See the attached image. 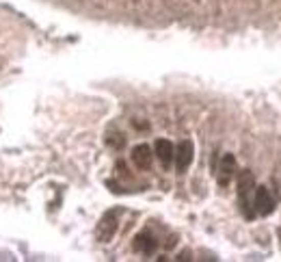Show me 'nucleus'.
I'll use <instances>...</instances> for the list:
<instances>
[{"instance_id":"nucleus-4","label":"nucleus","mask_w":281,"mask_h":262,"mask_svg":"<svg viewBox=\"0 0 281 262\" xmlns=\"http://www.w3.org/2000/svg\"><path fill=\"white\" fill-rule=\"evenodd\" d=\"M253 206H256V212L264 215V217L275 210V200H273V195L268 193L266 186H258L256 197H253Z\"/></svg>"},{"instance_id":"nucleus-1","label":"nucleus","mask_w":281,"mask_h":262,"mask_svg":"<svg viewBox=\"0 0 281 262\" xmlns=\"http://www.w3.org/2000/svg\"><path fill=\"white\" fill-rule=\"evenodd\" d=\"M256 191V178H253V174L249 169H244L238 174V202H240V208L244 212V217L247 219H251L253 212H251V193Z\"/></svg>"},{"instance_id":"nucleus-10","label":"nucleus","mask_w":281,"mask_h":262,"mask_svg":"<svg viewBox=\"0 0 281 262\" xmlns=\"http://www.w3.org/2000/svg\"><path fill=\"white\" fill-rule=\"evenodd\" d=\"M177 260H190V251H182V254H180V258Z\"/></svg>"},{"instance_id":"nucleus-6","label":"nucleus","mask_w":281,"mask_h":262,"mask_svg":"<svg viewBox=\"0 0 281 262\" xmlns=\"http://www.w3.org/2000/svg\"><path fill=\"white\" fill-rule=\"evenodd\" d=\"M151 158H154V154H151V148L147 146V143H141V146H137L132 150V160L139 169H149Z\"/></svg>"},{"instance_id":"nucleus-7","label":"nucleus","mask_w":281,"mask_h":262,"mask_svg":"<svg viewBox=\"0 0 281 262\" xmlns=\"http://www.w3.org/2000/svg\"><path fill=\"white\" fill-rule=\"evenodd\" d=\"M234 171H236V158H234V154H225L221 158V165H219V184L221 186L229 184Z\"/></svg>"},{"instance_id":"nucleus-8","label":"nucleus","mask_w":281,"mask_h":262,"mask_svg":"<svg viewBox=\"0 0 281 262\" xmlns=\"http://www.w3.org/2000/svg\"><path fill=\"white\" fill-rule=\"evenodd\" d=\"M156 247H158L156 239H154L151 234H147V232H141L139 236L134 239V249L141 251V254H145V256H151L154 251H156Z\"/></svg>"},{"instance_id":"nucleus-3","label":"nucleus","mask_w":281,"mask_h":262,"mask_svg":"<svg viewBox=\"0 0 281 262\" xmlns=\"http://www.w3.org/2000/svg\"><path fill=\"white\" fill-rule=\"evenodd\" d=\"M193 154H195V148H193V141H182L175 150V167L180 174H184V171L190 167V162H193Z\"/></svg>"},{"instance_id":"nucleus-2","label":"nucleus","mask_w":281,"mask_h":262,"mask_svg":"<svg viewBox=\"0 0 281 262\" xmlns=\"http://www.w3.org/2000/svg\"><path fill=\"white\" fill-rule=\"evenodd\" d=\"M117 225H119V221H117V212H115V210H108V212L102 217V219H99L97 228H95L97 241H99V243H108V241L115 236Z\"/></svg>"},{"instance_id":"nucleus-9","label":"nucleus","mask_w":281,"mask_h":262,"mask_svg":"<svg viewBox=\"0 0 281 262\" xmlns=\"http://www.w3.org/2000/svg\"><path fill=\"white\" fill-rule=\"evenodd\" d=\"M106 143H108L111 148H115V150H121V148H123V143H125V139H123V134H121V132H108Z\"/></svg>"},{"instance_id":"nucleus-5","label":"nucleus","mask_w":281,"mask_h":262,"mask_svg":"<svg viewBox=\"0 0 281 262\" xmlns=\"http://www.w3.org/2000/svg\"><path fill=\"white\" fill-rule=\"evenodd\" d=\"M154 150H156V156H158V160L162 162V167L169 169L171 162H173V158H175V148H173V143L167 141V139H158L156 146H154Z\"/></svg>"}]
</instances>
